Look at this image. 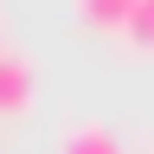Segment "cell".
Returning a JSON list of instances; mask_svg holds the SVG:
<instances>
[{
  "mask_svg": "<svg viewBox=\"0 0 154 154\" xmlns=\"http://www.w3.org/2000/svg\"><path fill=\"white\" fill-rule=\"evenodd\" d=\"M141 51H154V0H135V13H128V26H122Z\"/></svg>",
  "mask_w": 154,
  "mask_h": 154,
  "instance_id": "obj_4",
  "label": "cell"
},
{
  "mask_svg": "<svg viewBox=\"0 0 154 154\" xmlns=\"http://www.w3.org/2000/svg\"><path fill=\"white\" fill-rule=\"evenodd\" d=\"M32 103V64L19 51H0V109H26Z\"/></svg>",
  "mask_w": 154,
  "mask_h": 154,
  "instance_id": "obj_1",
  "label": "cell"
},
{
  "mask_svg": "<svg viewBox=\"0 0 154 154\" xmlns=\"http://www.w3.org/2000/svg\"><path fill=\"white\" fill-rule=\"evenodd\" d=\"M77 13H84L96 32H122L128 13H135V0H77Z\"/></svg>",
  "mask_w": 154,
  "mask_h": 154,
  "instance_id": "obj_3",
  "label": "cell"
},
{
  "mask_svg": "<svg viewBox=\"0 0 154 154\" xmlns=\"http://www.w3.org/2000/svg\"><path fill=\"white\" fill-rule=\"evenodd\" d=\"M58 154H122V141H116L103 122H77L64 141H58Z\"/></svg>",
  "mask_w": 154,
  "mask_h": 154,
  "instance_id": "obj_2",
  "label": "cell"
}]
</instances>
